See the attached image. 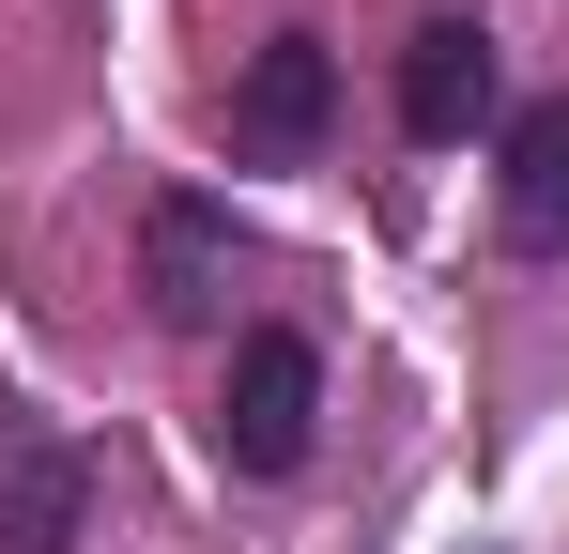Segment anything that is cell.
Instances as JSON below:
<instances>
[{
	"label": "cell",
	"mask_w": 569,
	"mask_h": 554,
	"mask_svg": "<svg viewBox=\"0 0 569 554\" xmlns=\"http://www.w3.org/2000/svg\"><path fill=\"white\" fill-rule=\"evenodd\" d=\"M308 432H323V355L292 324H247L231 339V385H216V462L231 477H292Z\"/></svg>",
	"instance_id": "6da1fadb"
},
{
	"label": "cell",
	"mask_w": 569,
	"mask_h": 554,
	"mask_svg": "<svg viewBox=\"0 0 569 554\" xmlns=\"http://www.w3.org/2000/svg\"><path fill=\"white\" fill-rule=\"evenodd\" d=\"M78 524H93V462L0 400V554H78Z\"/></svg>",
	"instance_id": "7a4b0ae2"
},
{
	"label": "cell",
	"mask_w": 569,
	"mask_h": 554,
	"mask_svg": "<svg viewBox=\"0 0 569 554\" xmlns=\"http://www.w3.org/2000/svg\"><path fill=\"white\" fill-rule=\"evenodd\" d=\"M323 123H339V62H323V31H278L247 78H231V155H323Z\"/></svg>",
	"instance_id": "3957f363"
},
{
	"label": "cell",
	"mask_w": 569,
	"mask_h": 554,
	"mask_svg": "<svg viewBox=\"0 0 569 554\" xmlns=\"http://www.w3.org/2000/svg\"><path fill=\"white\" fill-rule=\"evenodd\" d=\"M492 231L523 263H569V92L508 108V155H492Z\"/></svg>",
	"instance_id": "277c9868"
},
{
	"label": "cell",
	"mask_w": 569,
	"mask_h": 554,
	"mask_svg": "<svg viewBox=\"0 0 569 554\" xmlns=\"http://www.w3.org/2000/svg\"><path fill=\"white\" fill-rule=\"evenodd\" d=\"M492 92H508V62H492V31H477V16H431V31L400 47V123H416V139H477V123H492Z\"/></svg>",
	"instance_id": "5b68a950"
},
{
	"label": "cell",
	"mask_w": 569,
	"mask_h": 554,
	"mask_svg": "<svg viewBox=\"0 0 569 554\" xmlns=\"http://www.w3.org/2000/svg\"><path fill=\"white\" fill-rule=\"evenodd\" d=\"M139 293H154V324H216L231 308V200H170L139 247Z\"/></svg>",
	"instance_id": "8992f818"
}]
</instances>
